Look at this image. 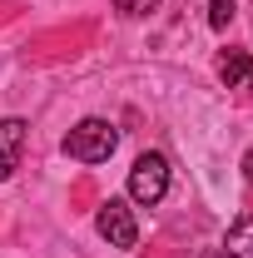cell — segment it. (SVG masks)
Segmentation results:
<instances>
[{"label":"cell","mask_w":253,"mask_h":258,"mask_svg":"<svg viewBox=\"0 0 253 258\" xmlns=\"http://www.w3.org/2000/svg\"><path fill=\"white\" fill-rule=\"evenodd\" d=\"M243 179H248V184H253V149H248V154H243Z\"/></svg>","instance_id":"9"},{"label":"cell","mask_w":253,"mask_h":258,"mask_svg":"<svg viewBox=\"0 0 253 258\" xmlns=\"http://www.w3.org/2000/svg\"><path fill=\"white\" fill-rule=\"evenodd\" d=\"M223 253H228V258H253V214H243L238 224L228 228V238H223Z\"/></svg>","instance_id":"6"},{"label":"cell","mask_w":253,"mask_h":258,"mask_svg":"<svg viewBox=\"0 0 253 258\" xmlns=\"http://www.w3.org/2000/svg\"><path fill=\"white\" fill-rule=\"evenodd\" d=\"M95 228H99V238L109 248H134L139 243V224H134V209L124 199H104L99 214H95Z\"/></svg>","instance_id":"3"},{"label":"cell","mask_w":253,"mask_h":258,"mask_svg":"<svg viewBox=\"0 0 253 258\" xmlns=\"http://www.w3.org/2000/svg\"><path fill=\"white\" fill-rule=\"evenodd\" d=\"M114 149H119V129L109 124V119H99V114L80 119V124L65 134V154L80 159V164H104Z\"/></svg>","instance_id":"1"},{"label":"cell","mask_w":253,"mask_h":258,"mask_svg":"<svg viewBox=\"0 0 253 258\" xmlns=\"http://www.w3.org/2000/svg\"><path fill=\"white\" fill-rule=\"evenodd\" d=\"M233 15H238V5H233V0H209V25H214V30H228V25H233Z\"/></svg>","instance_id":"7"},{"label":"cell","mask_w":253,"mask_h":258,"mask_svg":"<svg viewBox=\"0 0 253 258\" xmlns=\"http://www.w3.org/2000/svg\"><path fill=\"white\" fill-rule=\"evenodd\" d=\"M25 139H30V124L25 119H0V184L20 169V159H25Z\"/></svg>","instance_id":"4"},{"label":"cell","mask_w":253,"mask_h":258,"mask_svg":"<svg viewBox=\"0 0 253 258\" xmlns=\"http://www.w3.org/2000/svg\"><path fill=\"white\" fill-rule=\"evenodd\" d=\"M204 258H228V253H223V248H209V253H204Z\"/></svg>","instance_id":"10"},{"label":"cell","mask_w":253,"mask_h":258,"mask_svg":"<svg viewBox=\"0 0 253 258\" xmlns=\"http://www.w3.org/2000/svg\"><path fill=\"white\" fill-rule=\"evenodd\" d=\"M164 194H169V159L159 149H149V154H139L134 169H129V199L144 204V209H154Z\"/></svg>","instance_id":"2"},{"label":"cell","mask_w":253,"mask_h":258,"mask_svg":"<svg viewBox=\"0 0 253 258\" xmlns=\"http://www.w3.org/2000/svg\"><path fill=\"white\" fill-rule=\"evenodd\" d=\"M164 0H114V10L119 15H149V10H159Z\"/></svg>","instance_id":"8"},{"label":"cell","mask_w":253,"mask_h":258,"mask_svg":"<svg viewBox=\"0 0 253 258\" xmlns=\"http://www.w3.org/2000/svg\"><path fill=\"white\" fill-rule=\"evenodd\" d=\"M219 75H223L228 90L253 95V55H243V50H223V55H219Z\"/></svg>","instance_id":"5"}]
</instances>
